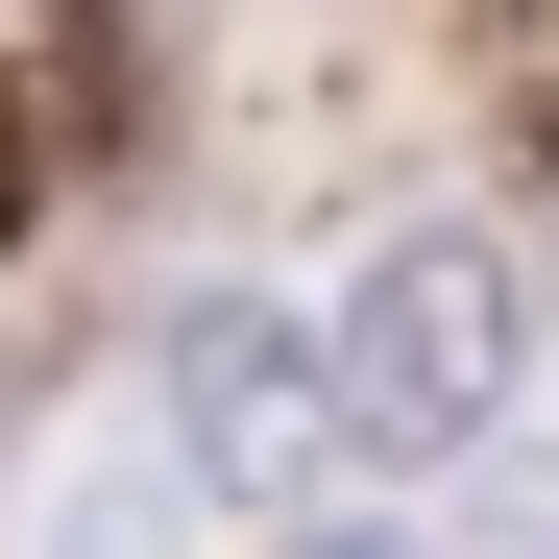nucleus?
Returning a JSON list of instances; mask_svg holds the SVG:
<instances>
[{"label": "nucleus", "instance_id": "obj_1", "mask_svg": "<svg viewBox=\"0 0 559 559\" xmlns=\"http://www.w3.org/2000/svg\"><path fill=\"white\" fill-rule=\"evenodd\" d=\"M317 390H341V462H487L535 390V267L487 219H390L317 317Z\"/></svg>", "mask_w": 559, "mask_h": 559}, {"label": "nucleus", "instance_id": "obj_2", "mask_svg": "<svg viewBox=\"0 0 559 559\" xmlns=\"http://www.w3.org/2000/svg\"><path fill=\"white\" fill-rule=\"evenodd\" d=\"M146 462H170V511H317V487H341L317 293H267V267L170 293V317H146Z\"/></svg>", "mask_w": 559, "mask_h": 559}, {"label": "nucleus", "instance_id": "obj_3", "mask_svg": "<svg viewBox=\"0 0 559 559\" xmlns=\"http://www.w3.org/2000/svg\"><path fill=\"white\" fill-rule=\"evenodd\" d=\"M25 559H170V462H146V438H98V462L49 487V535H25Z\"/></svg>", "mask_w": 559, "mask_h": 559}, {"label": "nucleus", "instance_id": "obj_4", "mask_svg": "<svg viewBox=\"0 0 559 559\" xmlns=\"http://www.w3.org/2000/svg\"><path fill=\"white\" fill-rule=\"evenodd\" d=\"M25 170H49V146H25V98H0V243H25Z\"/></svg>", "mask_w": 559, "mask_h": 559}, {"label": "nucleus", "instance_id": "obj_5", "mask_svg": "<svg viewBox=\"0 0 559 559\" xmlns=\"http://www.w3.org/2000/svg\"><path fill=\"white\" fill-rule=\"evenodd\" d=\"M317 559H414V535H317Z\"/></svg>", "mask_w": 559, "mask_h": 559}, {"label": "nucleus", "instance_id": "obj_6", "mask_svg": "<svg viewBox=\"0 0 559 559\" xmlns=\"http://www.w3.org/2000/svg\"><path fill=\"white\" fill-rule=\"evenodd\" d=\"M535 365H559V317H535Z\"/></svg>", "mask_w": 559, "mask_h": 559}]
</instances>
